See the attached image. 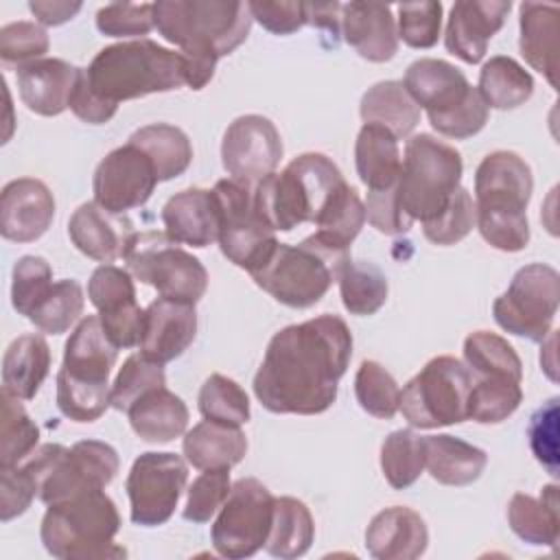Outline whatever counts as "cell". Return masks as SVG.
Instances as JSON below:
<instances>
[{
  "instance_id": "cell-1",
  "label": "cell",
  "mask_w": 560,
  "mask_h": 560,
  "mask_svg": "<svg viewBox=\"0 0 560 560\" xmlns=\"http://www.w3.org/2000/svg\"><path fill=\"white\" fill-rule=\"evenodd\" d=\"M352 357V332L337 315H319L278 330L254 376L258 402L273 413L326 411Z\"/></svg>"
},
{
  "instance_id": "cell-2",
  "label": "cell",
  "mask_w": 560,
  "mask_h": 560,
  "mask_svg": "<svg viewBox=\"0 0 560 560\" xmlns=\"http://www.w3.org/2000/svg\"><path fill=\"white\" fill-rule=\"evenodd\" d=\"M153 26L179 48L186 85L201 90L214 77L217 61L247 39L252 13L247 2L236 0H158Z\"/></svg>"
},
{
  "instance_id": "cell-3",
  "label": "cell",
  "mask_w": 560,
  "mask_h": 560,
  "mask_svg": "<svg viewBox=\"0 0 560 560\" xmlns=\"http://www.w3.org/2000/svg\"><path fill=\"white\" fill-rule=\"evenodd\" d=\"M83 79L101 103L118 109L122 101L186 85V63L179 50L142 37L101 48L83 68Z\"/></svg>"
},
{
  "instance_id": "cell-4",
  "label": "cell",
  "mask_w": 560,
  "mask_h": 560,
  "mask_svg": "<svg viewBox=\"0 0 560 560\" xmlns=\"http://www.w3.org/2000/svg\"><path fill=\"white\" fill-rule=\"evenodd\" d=\"M532 190V168L518 153L492 151L479 162L475 171V225L488 245L501 252L527 247Z\"/></svg>"
},
{
  "instance_id": "cell-5",
  "label": "cell",
  "mask_w": 560,
  "mask_h": 560,
  "mask_svg": "<svg viewBox=\"0 0 560 560\" xmlns=\"http://www.w3.org/2000/svg\"><path fill=\"white\" fill-rule=\"evenodd\" d=\"M343 182L339 166L324 153H302L280 173H269L254 184V201L276 232H291L315 223L332 190Z\"/></svg>"
},
{
  "instance_id": "cell-6",
  "label": "cell",
  "mask_w": 560,
  "mask_h": 560,
  "mask_svg": "<svg viewBox=\"0 0 560 560\" xmlns=\"http://www.w3.org/2000/svg\"><path fill=\"white\" fill-rule=\"evenodd\" d=\"M348 258L350 252L332 249L311 234L298 245L276 241L247 273L276 302L291 308H308L328 293Z\"/></svg>"
},
{
  "instance_id": "cell-7",
  "label": "cell",
  "mask_w": 560,
  "mask_h": 560,
  "mask_svg": "<svg viewBox=\"0 0 560 560\" xmlns=\"http://www.w3.org/2000/svg\"><path fill=\"white\" fill-rule=\"evenodd\" d=\"M120 529L116 503L103 492H83L48 505L39 536L44 549L61 560H109L127 551L114 542Z\"/></svg>"
},
{
  "instance_id": "cell-8",
  "label": "cell",
  "mask_w": 560,
  "mask_h": 560,
  "mask_svg": "<svg viewBox=\"0 0 560 560\" xmlns=\"http://www.w3.org/2000/svg\"><path fill=\"white\" fill-rule=\"evenodd\" d=\"M464 173L462 155L455 147L429 136H411L405 144L398 203L407 219L427 223L440 217L459 188Z\"/></svg>"
},
{
  "instance_id": "cell-9",
  "label": "cell",
  "mask_w": 560,
  "mask_h": 560,
  "mask_svg": "<svg viewBox=\"0 0 560 560\" xmlns=\"http://www.w3.org/2000/svg\"><path fill=\"white\" fill-rule=\"evenodd\" d=\"M472 372L451 354L433 357L402 389L398 411L416 429H438L468 420Z\"/></svg>"
},
{
  "instance_id": "cell-10",
  "label": "cell",
  "mask_w": 560,
  "mask_h": 560,
  "mask_svg": "<svg viewBox=\"0 0 560 560\" xmlns=\"http://www.w3.org/2000/svg\"><path fill=\"white\" fill-rule=\"evenodd\" d=\"M122 260L127 271L153 287L160 298L197 304L208 289V271L201 260L168 238L166 232H136Z\"/></svg>"
},
{
  "instance_id": "cell-11",
  "label": "cell",
  "mask_w": 560,
  "mask_h": 560,
  "mask_svg": "<svg viewBox=\"0 0 560 560\" xmlns=\"http://www.w3.org/2000/svg\"><path fill=\"white\" fill-rule=\"evenodd\" d=\"M560 304V276L553 267L532 262L521 267L510 287L494 300V322L510 335L545 341Z\"/></svg>"
},
{
  "instance_id": "cell-12",
  "label": "cell",
  "mask_w": 560,
  "mask_h": 560,
  "mask_svg": "<svg viewBox=\"0 0 560 560\" xmlns=\"http://www.w3.org/2000/svg\"><path fill=\"white\" fill-rule=\"evenodd\" d=\"M273 505L276 497L258 479L234 481L210 529L214 551L230 560L252 558L267 542Z\"/></svg>"
},
{
  "instance_id": "cell-13",
  "label": "cell",
  "mask_w": 560,
  "mask_h": 560,
  "mask_svg": "<svg viewBox=\"0 0 560 560\" xmlns=\"http://www.w3.org/2000/svg\"><path fill=\"white\" fill-rule=\"evenodd\" d=\"M219 210V247L236 267L252 271L273 247L276 230L262 219L254 201V186L219 179L212 188Z\"/></svg>"
},
{
  "instance_id": "cell-14",
  "label": "cell",
  "mask_w": 560,
  "mask_h": 560,
  "mask_svg": "<svg viewBox=\"0 0 560 560\" xmlns=\"http://www.w3.org/2000/svg\"><path fill=\"white\" fill-rule=\"evenodd\" d=\"M188 468L175 453L149 451L136 457L125 481L131 521L142 527L164 525L186 488Z\"/></svg>"
},
{
  "instance_id": "cell-15",
  "label": "cell",
  "mask_w": 560,
  "mask_h": 560,
  "mask_svg": "<svg viewBox=\"0 0 560 560\" xmlns=\"http://www.w3.org/2000/svg\"><path fill=\"white\" fill-rule=\"evenodd\" d=\"M158 182L151 158L140 147L127 142L98 162L92 177L94 203L114 214H125L144 206Z\"/></svg>"
},
{
  "instance_id": "cell-16",
  "label": "cell",
  "mask_w": 560,
  "mask_h": 560,
  "mask_svg": "<svg viewBox=\"0 0 560 560\" xmlns=\"http://www.w3.org/2000/svg\"><path fill=\"white\" fill-rule=\"evenodd\" d=\"M282 158V140L276 125L260 114H245L234 118L221 140V162L232 179L254 186Z\"/></svg>"
},
{
  "instance_id": "cell-17",
  "label": "cell",
  "mask_w": 560,
  "mask_h": 560,
  "mask_svg": "<svg viewBox=\"0 0 560 560\" xmlns=\"http://www.w3.org/2000/svg\"><path fill=\"white\" fill-rule=\"evenodd\" d=\"M120 459L112 444L101 440H81L66 448L52 470L42 483L39 499L46 505L66 501L83 492L105 490L116 472Z\"/></svg>"
},
{
  "instance_id": "cell-18",
  "label": "cell",
  "mask_w": 560,
  "mask_h": 560,
  "mask_svg": "<svg viewBox=\"0 0 560 560\" xmlns=\"http://www.w3.org/2000/svg\"><path fill=\"white\" fill-rule=\"evenodd\" d=\"M55 219V197L35 177L11 179L0 195V232L13 243H33Z\"/></svg>"
},
{
  "instance_id": "cell-19",
  "label": "cell",
  "mask_w": 560,
  "mask_h": 560,
  "mask_svg": "<svg viewBox=\"0 0 560 560\" xmlns=\"http://www.w3.org/2000/svg\"><path fill=\"white\" fill-rule=\"evenodd\" d=\"M510 9V0L455 2L444 33L446 50L464 63H479L486 57L488 42L501 31Z\"/></svg>"
},
{
  "instance_id": "cell-20",
  "label": "cell",
  "mask_w": 560,
  "mask_h": 560,
  "mask_svg": "<svg viewBox=\"0 0 560 560\" xmlns=\"http://www.w3.org/2000/svg\"><path fill=\"white\" fill-rule=\"evenodd\" d=\"M197 335L195 304L158 298L144 308V330L138 343L140 354L155 363H168L184 354Z\"/></svg>"
},
{
  "instance_id": "cell-21",
  "label": "cell",
  "mask_w": 560,
  "mask_h": 560,
  "mask_svg": "<svg viewBox=\"0 0 560 560\" xmlns=\"http://www.w3.org/2000/svg\"><path fill=\"white\" fill-rule=\"evenodd\" d=\"M118 348L105 335L98 315L83 317L66 341L63 363L57 376L79 385L112 387L109 372L116 363Z\"/></svg>"
},
{
  "instance_id": "cell-22",
  "label": "cell",
  "mask_w": 560,
  "mask_h": 560,
  "mask_svg": "<svg viewBox=\"0 0 560 560\" xmlns=\"http://www.w3.org/2000/svg\"><path fill=\"white\" fill-rule=\"evenodd\" d=\"M133 234V223L125 214H114L94 201L81 203L68 221L72 245L103 265L122 258Z\"/></svg>"
},
{
  "instance_id": "cell-23",
  "label": "cell",
  "mask_w": 560,
  "mask_h": 560,
  "mask_svg": "<svg viewBox=\"0 0 560 560\" xmlns=\"http://www.w3.org/2000/svg\"><path fill=\"white\" fill-rule=\"evenodd\" d=\"M79 72L81 68L55 57L26 63L15 70L20 98L39 116H59L70 107Z\"/></svg>"
},
{
  "instance_id": "cell-24",
  "label": "cell",
  "mask_w": 560,
  "mask_h": 560,
  "mask_svg": "<svg viewBox=\"0 0 560 560\" xmlns=\"http://www.w3.org/2000/svg\"><path fill=\"white\" fill-rule=\"evenodd\" d=\"M424 518L405 505L381 510L365 529L368 553L376 560H416L427 551Z\"/></svg>"
},
{
  "instance_id": "cell-25",
  "label": "cell",
  "mask_w": 560,
  "mask_h": 560,
  "mask_svg": "<svg viewBox=\"0 0 560 560\" xmlns=\"http://www.w3.org/2000/svg\"><path fill=\"white\" fill-rule=\"evenodd\" d=\"M341 35L359 57L383 63L398 50V31L392 7L381 2L341 4Z\"/></svg>"
},
{
  "instance_id": "cell-26",
  "label": "cell",
  "mask_w": 560,
  "mask_h": 560,
  "mask_svg": "<svg viewBox=\"0 0 560 560\" xmlns=\"http://www.w3.org/2000/svg\"><path fill=\"white\" fill-rule=\"evenodd\" d=\"M168 238L179 245L208 247L219 238V210L212 190L186 188L175 192L162 208Z\"/></svg>"
},
{
  "instance_id": "cell-27",
  "label": "cell",
  "mask_w": 560,
  "mask_h": 560,
  "mask_svg": "<svg viewBox=\"0 0 560 560\" xmlns=\"http://www.w3.org/2000/svg\"><path fill=\"white\" fill-rule=\"evenodd\" d=\"M413 103L429 114H442L459 105L470 92V83L459 68L444 59L422 57L413 61L402 79Z\"/></svg>"
},
{
  "instance_id": "cell-28",
  "label": "cell",
  "mask_w": 560,
  "mask_h": 560,
  "mask_svg": "<svg viewBox=\"0 0 560 560\" xmlns=\"http://www.w3.org/2000/svg\"><path fill=\"white\" fill-rule=\"evenodd\" d=\"M518 48L523 59L538 70L549 85L558 88V48H560V11L553 4L523 2L518 7Z\"/></svg>"
},
{
  "instance_id": "cell-29",
  "label": "cell",
  "mask_w": 560,
  "mask_h": 560,
  "mask_svg": "<svg viewBox=\"0 0 560 560\" xmlns=\"http://www.w3.org/2000/svg\"><path fill=\"white\" fill-rule=\"evenodd\" d=\"M354 164L368 192L396 188L402 166L398 138L381 125H363L354 142Z\"/></svg>"
},
{
  "instance_id": "cell-30",
  "label": "cell",
  "mask_w": 560,
  "mask_h": 560,
  "mask_svg": "<svg viewBox=\"0 0 560 560\" xmlns=\"http://www.w3.org/2000/svg\"><path fill=\"white\" fill-rule=\"evenodd\" d=\"M129 424L133 433L151 444H166L186 433L188 407L186 402L166 389V385L147 392L129 409Z\"/></svg>"
},
{
  "instance_id": "cell-31",
  "label": "cell",
  "mask_w": 560,
  "mask_h": 560,
  "mask_svg": "<svg viewBox=\"0 0 560 560\" xmlns=\"http://www.w3.org/2000/svg\"><path fill=\"white\" fill-rule=\"evenodd\" d=\"M182 451L197 470L236 466L247 453V438L241 427L206 420L184 433Z\"/></svg>"
},
{
  "instance_id": "cell-32",
  "label": "cell",
  "mask_w": 560,
  "mask_h": 560,
  "mask_svg": "<svg viewBox=\"0 0 560 560\" xmlns=\"http://www.w3.org/2000/svg\"><path fill=\"white\" fill-rule=\"evenodd\" d=\"M50 370V348L37 332H26L13 339L2 357V392L33 400Z\"/></svg>"
},
{
  "instance_id": "cell-33",
  "label": "cell",
  "mask_w": 560,
  "mask_h": 560,
  "mask_svg": "<svg viewBox=\"0 0 560 560\" xmlns=\"http://www.w3.org/2000/svg\"><path fill=\"white\" fill-rule=\"evenodd\" d=\"M488 464L483 448L448 433L424 435V468L444 486H468L477 481Z\"/></svg>"
},
{
  "instance_id": "cell-34",
  "label": "cell",
  "mask_w": 560,
  "mask_h": 560,
  "mask_svg": "<svg viewBox=\"0 0 560 560\" xmlns=\"http://www.w3.org/2000/svg\"><path fill=\"white\" fill-rule=\"evenodd\" d=\"M558 508L560 501L556 483L545 486L540 497L516 492L508 503V523L521 540L540 547H556L560 529Z\"/></svg>"
},
{
  "instance_id": "cell-35",
  "label": "cell",
  "mask_w": 560,
  "mask_h": 560,
  "mask_svg": "<svg viewBox=\"0 0 560 560\" xmlns=\"http://www.w3.org/2000/svg\"><path fill=\"white\" fill-rule=\"evenodd\" d=\"M363 125H381L396 138L409 136L420 122V107L407 94L402 81H378L361 96Z\"/></svg>"
},
{
  "instance_id": "cell-36",
  "label": "cell",
  "mask_w": 560,
  "mask_h": 560,
  "mask_svg": "<svg viewBox=\"0 0 560 560\" xmlns=\"http://www.w3.org/2000/svg\"><path fill=\"white\" fill-rule=\"evenodd\" d=\"M315 538V521L304 501L295 497H276L273 523L265 542L269 556L293 560L304 556Z\"/></svg>"
},
{
  "instance_id": "cell-37",
  "label": "cell",
  "mask_w": 560,
  "mask_h": 560,
  "mask_svg": "<svg viewBox=\"0 0 560 560\" xmlns=\"http://www.w3.org/2000/svg\"><path fill=\"white\" fill-rule=\"evenodd\" d=\"M127 142L140 147L151 158L160 182L179 177L192 162V144L188 136L168 122L144 125L136 129Z\"/></svg>"
},
{
  "instance_id": "cell-38",
  "label": "cell",
  "mask_w": 560,
  "mask_h": 560,
  "mask_svg": "<svg viewBox=\"0 0 560 560\" xmlns=\"http://www.w3.org/2000/svg\"><path fill=\"white\" fill-rule=\"evenodd\" d=\"M365 223V206L359 192L343 179L315 219V236L332 249L348 252Z\"/></svg>"
},
{
  "instance_id": "cell-39",
  "label": "cell",
  "mask_w": 560,
  "mask_h": 560,
  "mask_svg": "<svg viewBox=\"0 0 560 560\" xmlns=\"http://www.w3.org/2000/svg\"><path fill=\"white\" fill-rule=\"evenodd\" d=\"M477 92L488 109H514L534 94V79L516 59L497 55L481 66Z\"/></svg>"
},
{
  "instance_id": "cell-40",
  "label": "cell",
  "mask_w": 560,
  "mask_h": 560,
  "mask_svg": "<svg viewBox=\"0 0 560 560\" xmlns=\"http://www.w3.org/2000/svg\"><path fill=\"white\" fill-rule=\"evenodd\" d=\"M464 361L475 378L494 376L521 383L523 363L516 350L497 332L475 330L464 341Z\"/></svg>"
},
{
  "instance_id": "cell-41",
  "label": "cell",
  "mask_w": 560,
  "mask_h": 560,
  "mask_svg": "<svg viewBox=\"0 0 560 560\" xmlns=\"http://www.w3.org/2000/svg\"><path fill=\"white\" fill-rule=\"evenodd\" d=\"M339 293L350 315H374L387 302V278L372 262H354L348 258L339 271Z\"/></svg>"
},
{
  "instance_id": "cell-42",
  "label": "cell",
  "mask_w": 560,
  "mask_h": 560,
  "mask_svg": "<svg viewBox=\"0 0 560 560\" xmlns=\"http://www.w3.org/2000/svg\"><path fill=\"white\" fill-rule=\"evenodd\" d=\"M381 470L394 490H405L424 470V435L411 429L392 431L381 444Z\"/></svg>"
},
{
  "instance_id": "cell-43",
  "label": "cell",
  "mask_w": 560,
  "mask_h": 560,
  "mask_svg": "<svg viewBox=\"0 0 560 560\" xmlns=\"http://www.w3.org/2000/svg\"><path fill=\"white\" fill-rule=\"evenodd\" d=\"M521 400H523L521 383L510 378L479 376L472 381V389L468 396V420H475L481 424L503 422L518 409Z\"/></svg>"
},
{
  "instance_id": "cell-44",
  "label": "cell",
  "mask_w": 560,
  "mask_h": 560,
  "mask_svg": "<svg viewBox=\"0 0 560 560\" xmlns=\"http://www.w3.org/2000/svg\"><path fill=\"white\" fill-rule=\"evenodd\" d=\"M197 405L206 420L232 427H241L249 420V398L245 389L223 374H210L203 381Z\"/></svg>"
},
{
  "instance_id": "cell-45",
  "label": "cell",
  "mask_w": 560,
  "mask_h": 560,
  "mask_svg": "<svg viewBox=\"0 0 560 560\" xmlns=\"http://www.w3.org/2000/svg\"><path fill=\"white\" fill-rule=\"evenodd\" d=\"M39 429L26 413L20 398L2 392V420H0V468L20 464L37 448Z\"/></svg>"
},
{
  "instance_id": "cell-46",
  "label": "cell",
  "mask_w": 560,
  "mask_h": 560,
  "mask_svg": "<svg viewBox=\"0 0 560 560\" xmlns=\"http://www.w3.org/2000/svg\"><path fill=\"white\" fill-rule=\"evenodd\" d=\"M354 396L359 407L381 420H389L398 413L400 387L396 378L378 363L363 361L354 374Z\"/></svg>"
},
{
  "instance_id": "cell-47",
  "label": "cell",
  "mask_w": 560,
  "mask_h": 560,
  "mask_svg": "<svg viewBox=\"0 0 560 560\" xmlns=\"http://www.w3.org/2000/svg\"><path fill=\"white\" fill-rule=\"evenodd\" d=\"M83 289L77 280H59L31 313V322L46 335L66 332L83 313Z\"/></svg>"
},
{
  "instance_id": "cell-48",
  "label": "cell",
  "mask_w": 560,
  "mask_h": 560,
  "mask_svg": "<svg viewBox=\"0 0 560 560\" xmlns=\"http://www.w3.org/2000/svg\"><path fill=\"white\" fill-rule=\"evenodd\" d=\"M166 385V374L162 363L149 361L147 357L131 354L125 359L122 368L116 374V381L112 383V407L118 411H125L142 398L147 392Z\"/></svg>"
},
{
  "instance_id": "cell-49",
  "label": "cell",
  "mask_w": 560,
  "mask_h": 560,
  "mask_svg": "<svg viewBox=\"0 0 560 560\" xmlns=\"http://www.w3.org/2000/svg\"><path fill=\"white\" fill-rule=\"evenodd\" d=\"M52 269L42 256H22L15 260L11 271V304L13 308L31 317L37 304L52 289Z\"/></svg>"
},
{
  "instance_id": "cell-50",
  "label": "cell",
  "mask_w": 560,
  "mask_h": 560,
  "mask_svg": "<svg viewBox=\"0 0 560 560\" xmlns=\"http://www.w3.org/2000/svg\"><path fill=\"white\" fill-rule=\"evenodd\" d=\"M88 298L98 315H112L125 311L136 302L133 276L116 265H101L88 280Z\"/></svg>"
},
{
  "instance_id": "cell-51",
  "label": "cell",
  "mask_w": 560,
  "mask_h": 560,
  "mask_svg": "<svg viewBox=\"0 0 560 560\" xmlns=\"http://www.w3.org/2000/svg\"><path fill=\"white\" fill-rule=\"evenodd\" d=\"M48 48V33L35 22L18 20L0 28V59L4 66L22 68L37 59H44Z\"/></svg>"
},
{
  "instance_id": "cell-52",
  "label": "cell",
  "mask_w": 560,
  "mask_h": 560,
  "mask_svg": "<svg viewBox=\"0 0 560 560\" xmlns=\"http://www.w3.org/2000/svg\"><path fill=\"white\" fill-rule=\"evenodd\" d=\"M475 219V201L470 192L459 186L446 210L433 221L422 223V232L433 245H455L470 234Z\"/></svg>"
},
{
  "instance_id": "cell-53",
  "label": "cell",
  "mask_w": 560,
  "mask_h": 560,
  "mask_svg": "<svg viewBox=\"0 0 560 560\" xmlns=\"http://www.w3.org/2000/svg\"><path fill=\"white\" fill-rule=\"evenodd\" d=\"M230 468L203 470L186 490L184 518L190 523H208L230 494Z\"/></svg>"
},
{
  "instance_id": "cell-54",
  "label": "cell",
  "mask_w": 560,
  "mask_h": 560,
  "mask_svg": "<svg viewBox=\"0 0 560 560\" xmlns=\"http://www.w3.org/2000/svg\"><path fill=\"white\" fill-rule=\"evenodd\" d=\"M398 11V39L411 48H431L442 28V2H405Z\"/></svg>"
},
{
  "instance_id": "cell-55",
  "label": "cell",
  "mask_w": 560,
  "mask_h": 560,
  "mask_svg": "<svg viewBox=\"0 0 560 560\" xmlns=\"http://www.w3.org/2000/svg\"><path fill=\"white\" fill-rule=\"evenodd\" d=\"M39 490L42 479L26 462L0 468V521L7 523L24 514L33 499L39 497Z\"/></svg>"
},
{
  "instance_id": "cell-56",
  "label": "cell",
  "mask_w": 560,
  "mask_h": 560,
  "mask_svg": "<svg viewBox=\"0 0 560 560\" xmlns=\"http://www.w3.org/2000/svg\"><path fill=\"white\" fill-rule=\"evenodd\" d=\"M488 112L490 109L483 103V98L479 96L477 88H470V92L466 94V98L459 105H455L442 114H429V122L438 133H442L446 138L466 140L486 127Z\"/></svg>"
},
{
  "instance_id": "cell-57",
  "label": "cell",
  "mask_w": 560,
  "mask_h": 560,
  "mask_svg": "<svg viewBox=\"0 0 560 560\" xmlns=\"http://www.w3.org/2000/svg\"><path fill=\"white\" fill-rule=\"evenodd\" d=\"M96 28L107 37H140L153 26V2H112L96 11Z\"/></svg>"
},
{
  "instance_id": "cell-58",
  "label": "cell",
  "mask_w": 560,
  "mask_h": 560,
  "mask_svg": "<svg viewBox=\"0 0 560 560\" xmlns=\"http://www.w3.org/2000/svg\"><path fill=\"white\" fill-rule=\"evenodd\" d=\"M529 446L549 475L558 477V398H549L538 407L527 424Z\"/></svg>"
},
{
  "instance_id": "cell-59",
  "label": "cell",
  "mask_w": 560,
  "mask_h": 560,
  "mask_svg": "<svg viewBox=\"0 0 560 560\" xmlns=\"http://www.w3.org/2000/svg\"><path fill=\"white\" fill-rule=\"evenodd\" d=\"M363 206H365V221L381 234L396 236V234H405L411 228V221L407 219V214L398 203L396 188L368 192Z\"/></svg>"
},
{
  "instance_id": "cell-60",
  "label": "cell",
  "mask_w": 560,
  "mask_h": 560,
  "mask_svg": "<svg viewBox=\"0 0 560 560\" xmlns=\"http://www.w3.org/2000/svg\"><path fill=\"white\" fill-rule=\"evenodd\" d=\"M252 20L273 35H291L306 24V2H247Z\"/></svg>"
},
{
  "instance_id": "cell-61",
  "label": "cell",
  "mask_w": 560,
  "mask_h": 560,
  "mask_svg": "<svg viewBox=\"0 0 560 560\" xmlns=\"http://www.w3.org/2000/svg\"><path fill=\"white\" fill-rule=\"evenodd\" d=\"M81 2H68V0H31L28 9L42 22L44 26H59L72 20L81 11Z\"/></svg>"
},
{
  "instance_id": "cell-62",
  "label": "cell",
  "mask_w": 560,
  "mask_h": 560,
  "mask_svg": "<svg viewBox=\"0 0 560 560\" xmlns=\"http://www.w3.org/2000/svg\"><path fill=\"white\" fill-rule=\"evenodd\" d=\"M306 24L324 31L332 37L341 33V4L339 2H306Z\"/></svg>"
}]
</instances>
